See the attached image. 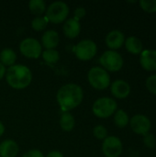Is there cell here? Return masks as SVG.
<instances>
[{
    "instance_id": "27",
    "label": "cell",
    "mask_w": 156,
    "mask_h": 157,
    "mask_svg": "<svg viewBox=\"0 0 156 157\" xmlns=\"http://www.w3.org/2000/svg\"><path fill=\"white\" fill-rule=\"evenodd\" d=\"M143 144L149 149H154L156 146L155 136L152 133H147L143 136Z\"/></svg>"
},
{
    "instance_id": "14",
    "label": "cell",
    "mask_w": 156,
    "mask_h": 157,
    "mask_svg": "<svg viewBox=\"0 0 156 157\" xmlns=\"http://www.w3.org/2000/svg\"><path fill=\"white\" fill-rule=\"evenodd\" d=\"M63 30L64 35L69 39H74L76 38L81 31V24L80 21L76 20L74 17H71L69 19H66L64 21Z\"/></svg>"
},
{
    "instance_id": "6",
    "label": "cell",
    "mask_w": 156,
    "mask_h": 157,
    "mask_svg": "<svg viewBox=\"0 0 156 157\" xmlns=\"http://www.w3.org/2000/svg\"><path fill=\"white\" fill-rule=\"evenodd\" d=\"M99 63L107 72H118L120 71L124 63L123 58L116 51H106L99 58Z\"/></svg>"
},
{
    "instance_id": "24",
    "label": "cell",
    "mask_w": 156,
    "mask_h": 157,
    "mask_svg": "<svg viewBox=\"0 0 156 157\" xmlns=\"http://www.w3.org/2000/svg\"><path fill=\"white\" fill-rule=\"evenodd\" d=\"M94 136L98 140H105L108 137V130L103 125H97L93 129Z\"/></svg>"
},
{
    "instance_id": "12",
    "label": "cell",
    "mask_w": 156,
    "mask_h": 157,
    "mask_svg": "<svg viewBox=\"0 0 156 157\" xmlns=\"http://www.w3.org/2000/svg\"><path fill=\"white\" fill-rule=\"evenodd\" d=\"M110 92L112 96H114L115 98L123 99L129 97L131 93V86L129 85L128 82L122 79H118L111 84Z\"/></svg>"
},
{
    "instance_id": "7",
    "label": "cell",
    "mask_w": 156,
    "mask_h": 157,
    "mask_svg": "<svg viewBox=\"0 0 156 157\" xmlns=\"http://www.w3.org/2000/svg\"><path fill=\"white\" fill-rule=\"evenodd\" d=\"M97 52V46L92 40H83L74 47L75 56L81 61H89L95 57Z\"/></svg>"
},
{
    "instance_id": "2",
    "label": "cell",
    "mask_w": 156,
    "mask_h": 157,
    "mask_svg": "<svg viewBox=\"0 0 156 157\" xmlns=\"http://www.w3.org/2000/svg\"><path fill=\"white\" fill-rule=\"evenodd\" d=\"M6 83L15 89H24L32 80V73L29 67L23 64H14L6 72Z\"/></svg>"
},
{
    "instance_id": "26",
    "label": "cell",
    "mask_w": 156,
    "mask_h": 157,
    "mask_svg": "<svg viewBox=\"0 0 156 157\" xmlns=\"http://www.w3.org/2000/svg\"><path fill=\"white\" fill-rule=\"evenodd\" d=\"M145 86L150 93L156 95V75H150L145 82Z\"/></svg>"
},
{
    "instance_id": "1",
    "label": "cell",
    "mask_w": 156,
    "mask_h": 157,
    "mask_svg": "<svg viewBox=\"0 0 156 157\" xmlns=\"http://www.w3.org/2000/svg\"><path fill=\"white\" fill-rule=\"evenodd\" d=\"M84 98L82 87L76 84H66L57 92L56 99L63 112H69L78 107Z\"/></svg>"
},
{
    "instance_id": "28",
    "label": "cell",
    "mask_w": 156,
    "mask_h": 157,
    "mask_svg": "<svg viewBox=\"0 0 156 157\" xmlns=\"http://www.w3.org/2000/svg\"><path fill=\"white\" fill-rule=\"evenodd\" d=\"M86 8L85 7H83V6H78L75 10H74V18H75L76 20H78V21H80V19L81 18H83L85 16H86Z\"/></svg>"
},
{
    "instance_id": "5",
    "label": "cell",
    "mask_w": 156,
    "mask_h": 157,
    "mask_svg": "<svg viewBox=\"0 0 156 157\" xmlns=\"http://www.w3.org/2000/svg\"><path fill=\"white\" fill-rule=\"evenodd\" d=\"M69 6L63 1H56L51 3L46 8V17L49 22L59 24L66 20L69 15Z\"/></svg>"
},
{
    "instance_id": "23",
    "label": "cell",
    "mask_w": 156,
    "mask_h": 157,
    "mask_svg": "<svg viewBox=\"0 0 156 157\" xmlns=\"http://www.w3.org/2000/svg\"><path fill=\"white\" fill-rule=\"evenodd\" d=\"M49 20L46 17H36L31 21V27L36 31H41L45 29Z\"/></svg>"
},
{
    "instance_id": "15",
    "label": "cell",
    "mask_w": 156,
    "mask_h": 157,
    "mask_svg": "<svg viewBox=\"0 0 156 157\" xmlns=\"http://www.w3.org/2000/svg\"><path fill=\"white\" fill-rule=\"evenodd\" d=\"M60 42V37L57 31L53 29L46 30L41 37V46H43L46 50L55 49Z\"/></svg>"
},
{
    "instance_id": "21",
    "label": "cell",
    "mask_w": 156,
    "mask_h": 157,
    "mask_svg": "<svg viewBox=\"0 0 156 157\" xmlns=\"http://www.w3.org/2000/svg\"><path fill=\"white\" fill-rule=\"evenodd\" d=\"M29 8L30 12L37 17H40L46 10V4L43 0H30L29 2Z\"/></svg>"
},
{
    "instance_id": "25",
    "label": "cell",
    "mask_w": 156,
    "mask_h": 157,
    "mask_svg": "<svg viewBox=\"0 0 156 157\" xmlns=\"http://www.w3.org/2000/svg\"><path fill=\"white\" fill-rule=\"evenodd\" d=\"M140 6L142 9L146 12L149 13L156 12V0H142L140 1Z\"/></svg>"
},
{
    "instance_id": "19",
    "label": "cell",
    "mask_w": 156,
    "mask_h": 157,
    "mask_svg": "<svg viewBox=\"0 0 156 157\" xmlns=\"http://www.w3.org/2000/svg\"><path fill=\"white\" fill-rule=\"evenodd\" d=\"M75 125L74 117L70 112H63L60 118V126L64 132H71Z\"/></svg>"
},
{
    "instance_id": "8",
    "label": "cell",
    "mask_w": 156,
    "mask_h": 157,
    "mask_svg": "<svg viewBox=\"0 0 156 157\" xmlns=\"http://www.w3.org/2000/svg\"><path fill=\"white\" fill-rule=\"evenodd\" d=\"M19 51L22 55L30 59H37L42 52V46L34 38H26L19 44Z\"/></svg>"
},
{
    "instance_id": "16",
    "label": "cell",
    "mask_w": 156,
    "mask_h": 157,
    "mask_svg": "<svg viewBox=\"0 0 156 157\" xmlns=\"http://www.w3.org/2000/svg\"><path fill=\"white\" fill-rule=\"evenodd\" d=\"M19 148L17 144L13 140H5L0 144V156L16 157L18 154Z\"/></svg>"
},
{
    "instance_id": "30",
    "label": "cell",
    "mask_w": 156,
    "mask_h": 157,
    "mask_svg": "<svg viewBox=\"0 0 156 157\" xmlns=\"http://www.w3.org/2000/svg\"><path fill=\"white\" fill-rule=\"evenodd\" d=\"M46 157H64L63 156V155L61 153V152H59V151H51V152H50Z\"/></svg>"
},
{
    "instance_id": "4",
    "label": "cell",
    "mask_w": 156,
    "mask_h": 157,
    "mask_svg": "<svg viewBox=\"0 0 156 157\" xmlns=\"http://www.w3.org/2000/svg\"><path fill=\"white\" fill-rule=\"evenodd\" d=\"M87 79L91 86L97 90H104L110 86V75L102 67L91 68L87 74Z\"/></svg>"
},
{
    "instance_id": "11",
    "label": "cell",
    "mask_w": 156,
    "mask_h": 157,
    "mask_svg": "<svg viewBox=\"0 0 156 157\" xmlns=\"http://www.w3.org/2000/svg\"><path fill=\"white\" fill-rule=\"evenodd\" d=\"M106 44L111 50L115 51L122 47L125 42V36L122 31L119 29H113L109 31L106 36Z\"/></svg>"
},
{
    "instance_id": "10",
    "label": "cell",
    "mask_w": 156,
    "mask_h": 157,
    "mask_svg": "<svg viewBox=\"0 0 156 157\" xmlns=\"http://www.w3.org/2000/svg\"><path fill=\"white\" fill-rule=\"evenodd\" d=\"M130 126L133 132L144 136L147 133H150L152 122L147 116L143 114H137L130 120Z\"/></svg>"
},
{
    "instance_id": "31",
    "label": "cell",
    "mask_w": 156,
    "mask_h": 157,
    "mask_svg": "<svg viewBox=\"0 0 156 157\" xmlns=\"http://www.w3.org/2000/svg\"><path fill=\"white\" fill-rule=\"evenodd\" d=\"M6 67L0 63V80L6 75Z\"/></svg>"
},
{
    "instance_id": "29",
    "label": "cell",
    "mask_w": 156,
    "mask_h": 157,
    "mask_svg": "<svg viewBox=\"0 0 156 157\" xmlns=\"http://www.w3.org/2000/svg\"><path fill=\"white\" fill-rule=\"evenodd\" d=\"M22 157H45V156H44V155H43L40 151H39V150H37V149H33V150H29V151L26 152V153L23 155V156Z\"/></svg>"
},
{
    "instance_id": "17",
    "label": "cell",
    "mask_w": 156,
    "mask_h": 157,
    "mask_svg": "<svg viewBox=\"0 0 156 157\" xmlns=\"http://www.w3.org/2000/svg\"><path fill=\"white\" fill-rule=\"evenodd\" d=\"M124 45H125L127 51L130 53H132V54H141L142 52L143 51L142 40L139 38L135 37V36L128 37L125 40Z\"/></svg>"
},
{
    "instance_id": "32",
    "label": "cell",
    "mask_w": 156,
    "mask_h": 157,
    "mask_svg": "<svg viewBox=\"0 0 156 157\" xmlns=\"http://www.w3.org/2000/svg\"><path fill=\"white\" fill-rule=\"evenodd\" d=\"M4 132H5V126H4V124L0 121V137L4 134Z\"/></svg>"
},
{
    "instance_id": "3",
    "label": "cell",
    "mask_w": 156,
    "mask_h": 157,
    "mask_svg": "<svg viewBox=\"0 0 156 157\" xmlns=\"http://www.w3.org/2000/svg\"><path fill=\"white\" fill-rule=\"evenodd\" d=\"M118 109L117 102L111 98H100L97 99L92 107L95 116L100 119H108L112 116Z\"/></svg>"
},
{
    "instance_id": "20",
    "label": "cell",
    "mask_w": 156,
    "mask_h": 157,
    "mask_svg": "<svg viewBox=\"0 0 156 157\" xmlns=\"http://www.w3.org/2000/svg\"><path fill=\"white\" fill-rule=\"evenodd\" d=\"M114 123L119 128H125L130 123V118L123 109H117L114 113Z\"/></svg>"
},
{
    "instance_id": "9",
    "label": "cell",
    "mask_w": 156,
    "mask_h": 157,
    "mask_svg": "<svg viewBox=\"0 0 156 157\" xmlns=\"http://www.w3.org/2000/svg\"><path fill=\"white\" fill-rule=\"evenodd\" d=\"M123 150L122 142L119 137L108 136L102 144V152L106 157H120Z\"/></svg>"
},
{
    "instance_id": "18",
    "label": "cell",
    "mask_w": 156,
    "mask_h": 157,
    "mask_svg": "<svg viewBox=\"0 0 156 157\" xmlns=\"http://www.w3.org/2000/svg\"><path fill=\"white\" fill-rule=\"evenodd\" d=\"M17 60V54L14 50L10 48H5L0 52V63L4 66H12Z\"/></svg>"
},
{
    "instance_id": "22",
    "label": "cell",
    "mask_w": 156,
    "mask_h": 157,
    "mask_svg": "<svg viewBox=\"0 0 156 157\" xmlns=\"http://www.w3.org/2000/svg\"><path fill=\"white\" fill-rule=\"evenodd\" d=\"M43 61L46 62L49 64H54L56 63L59 59H60V54L59 52L56 51L55 49L52 50H45L41 52Z\"/></svg>"
},
{
    "instance_id": "13",
    "label": "cell",
    "mask_w": 156,
    "mask_h": 157,
    "mask_svg": "<svg viewBox=\"0 0 156 157\" xmlns=\"http://www.w3.org/2000/svg\"><path fill=\"white\" fill-rule=\"evenodd\" d=\"M140 63L146 71H156V50H143L140 56Z\"/></svg>"
}]
</instances>
